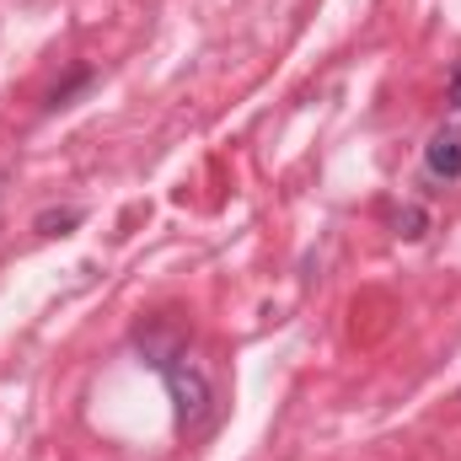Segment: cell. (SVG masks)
<instances>
[{
    "label": "cell",
    "instance_id": "obj_1",
    "mask_svg": "<svg viewBox=\"0 0 461 461\" xmlns=\"http://www.w3.org/2000/svg\"><path fill=\"white\" fill-rule=\"evenodd\" d=\"M134 348H140V365H150V370L167 381L172 408H177V429H183V435L210 429V419H215V381H210V370L199 365L188 333L156 317V322L134 328Z\"/></svg>",
    "mask_w": 461,
    "mask_h": 461
},
{
    "label": "cell",
    "instance_id": "obj_2",
    "mask_svg": "<svg viewBox=\"0 0 461 461\" xmlns=\"http://www.w3.org/2000/svg\"><path fill=\"white\" fill-rule=\"evenodd\" d=\"M424 177L429 183H461V123H440L424 145Z\"/></svg>",
    "mask_w": 461,
    "mask_h": 461
},
{
    "label": "cell",
    "instance_id": "obj_3",
    "mask_svg": "<svg viewBox=\"0 0 461 461\" xmlns=\"http://www.w3.org/2000/svg\"><path fill=\"white\" fill-rule=\"evenodd\" d=\"M32 226L43 230V236H65V230H76L81 226V210H43Z\"/></svg>",
    "mask_w": 461,
    "mask_h": 461
},
{
    "label": "cell",
    "instance_id": "obj_4",
    "mask_svg": "<svg viewBox=\"0 0 461 461\" xmlns=\"http://www.w3.org/2000/svg\"><path fill=\"white\" fill-rule=\"evenodd\" d=\"M86 81H92V70H86V65H81V70H76V76H70V81H65V86H54V92H49V108H65V103H70V97H76V92H81V86H86Z\"/></svg>",
    "mask_w": 461,
    "mask_h": 461
},
{
    "label": "cell",
    "instance_id": "obj_5",
    "mask_svg": "<svg viewBox=\"0 0 461 461\" xmlns=\"http://www.w3.org/2000/svg\"><path fill=\"white\" fill-rule=\"evenodd\" d=\"M424 226H429V215H424V210H419V204H408V210H402V215H397V230H402V236H408V241H419V236H424Z\"/></svg>",
    "mask_w": 461,
    "mask_h": 461
},
{
    "label": "cell",
    "instance_id": "obj_6",
    "mask_svg": "<svg viewBox=\"0 0 461 461\" xmlns=\"http://www.w3.org/2000/svg\"><path fill=\"white\" fill-rule=\"evenodd\" d=\"M446 103H451V113H461V65L451 70V81H446Z\"/></svg>",
    "mask_w": 461,
    "mask_h": 461
},
{
    "label": "cell",
    "instance_id": "obj_7",
    "mask_svg": "<svg viewBox=\"0 0 461 461\" xmlns=\"http://www.w3.org/2000/svg\"><path fill=\"white\" fill-rule=\"evenodd\" d=\"M456 402H461V392H456Z\"/></svg>",
    "mask_w": 461,
    "mask_h": 461
},
{
    "label": "cell",
    "instance_id": "obj_8",
    "mask_svg": "<svg viewBox=\"0 0 461 461\" xmlns=\"http://www.w3.org/2000/svg\"><path fill=\"white\" fill-rule=\"evenodd\" d=\"M0 177H5V172H0Z\"/></svg>",
    "mask_w": 461,
    "mask_h": 461
}]
</instances>
